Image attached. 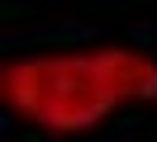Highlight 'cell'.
<instances>
[{
	"instance_id": "obj_1",
	"label": "cell",
	"mask_w": 157,
	"mask_h": 142,
	"mask_svg": "<svg viewBox=\"0 0 157 142\" xmlns=\"http://www.w3.org/2000/svg\"><path fill=\"white\" fill-rule=\"evenodd\" d=\"M0 100L14 118H24L48 137L90 133L124 104L100 62V43L76 47V52L10 57L0 66Z\"/></svg>"
},
{
	"instance_id": "obj_2",
	"label": "cell",
	"mask_w": 157,
	"mask_h": 142,
	"mask_svg": "<svg viewBox=\"0 0 157 142\" xmlns=\"http://www.w3.org/2000/svg\"><path fill=\"white\" fill-rule=\"evenodd\" d=\"M100 62H105L124 104H157V57L152 52L128 47V43H100Z\"/></svg>"
}]
</instances>
